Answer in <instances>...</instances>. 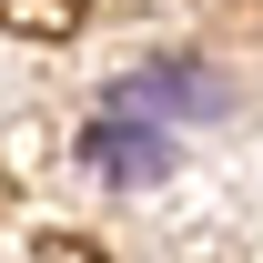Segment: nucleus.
I'll return each mask as SVG.
<instances>
[{
    "instance_id": "nucleus-1",
    "label": "nucleus",
    "mask_w": 263,
    "mask_h": 263,
    "mask_svg": "<svg viewBox=\"0 0 263 263\" xmlns=\"http://www.w3.org/2000/svg\"><path fill=\"white\" fill-rule=\"evenodd\" d=\"M81 162H91L101 182H162L172 172V132H152V122H132V111L101 101V122L81 132Z\"/></svg>"
},
{
    "instance_id": "nucleus-3",
    "label": "nucleus",
    "mask_w": 263,
    "mask_h": 263,
    "mask_svg": "<svg viewBox=\"0 0 263 263\" xmlns=\"http://www.w3.org/2000/svg\"><path fill=\"white\" fill-rule=\"evenodd\" d=\"M0 21H10V31H71L81 0H0Z\"/></svg>"
},
{
    "instance_id": "nucleus-2",
    "label": "nucleus",
    "mask_w": 263,
    "mask_h": 263,
    "mask_svg": "<svg viewBox=\"0 0 263 263\" xmlns=\"http://www.w3.org/2000/svg\"><path fill=\"white\" fill-rule=\"evenodd\" d=\"M213 101V81H202L193 61H152V71H132L122 91H111V111H132V122H152V132H172L162 111H202Z\"/></svg>"
}]
</instances>
